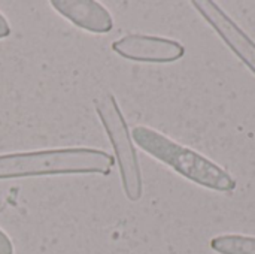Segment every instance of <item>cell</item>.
<instances>
[{
  "mask_svg": "<svg viewBox=\"0 0 255 254\" xmlns=\"http://www.w3.org/2000/svg\"><path fill=\"white\" fill-rule=\"evenodd\" d=\"M115 159L97 148L67 147L0 154V180L51 175H109Z\"/></svg>",
  "mask_w": 255,
  "mask_h": 254,
  "instance_id": "cell-1",
  "label": "cell"
},
{
  "mask_svg": "<svg viewBox=\"0 0 255 254\" xmlns=\"http://www.w3.org/2000/svg\"><path fill=\"white\" fill-rule=\"evenodd\" d=\"M131 138L146 154L205 189L215 192L236 189V180L221 166L148 126H136L131 130Z\"/></svg>",
  "mask_w": 255,
  "mask_h": 254,
  "instance_id": "cell-2",
  "label": "cell"
},
{
  "mask_svg": "<svg viewBox=\"0 0 255 254\" xmlns=\"http://www.w3.org/2000/svg\"><path fill=\"white\" fill-rule=\"evenodd\" d=\"M94 109L115 151V160L120 168L124 195L128 201L137 202L143 195L142 171L134 142L123 111L117 99L111 93L97 97L94 100Z\"/></svg>",
  "mask_w": 255,
  "mask_h": 254,
  "instance_id": "cell-3",
  "label": "cell"
},
{
  "mask_svg": "<svg viewBox=\"0 0 255 254\" xmlns=\"http://www.w3.org/2000/svg\"><path fill=\"white\" fill-rule=\"evenodd\" d=\"M112 51L139 63H173L185 55L181 42L161 36L130 33L112 42Z\"/></svg>",
  "mask_w": 255,
  "mask_h": 254,
  "instance_id": "cell-4",
  "label": "cell"
},
{
  "mask_svg": "<svg viewBox=\"0 0 255 254\" xmlns=\"http://www.w3.org/2000/svg\"><path fill=\"white\" fill-rule=\"evenodd\" d=\"M193 6L223 42L255 75V42L212 0H194Z\"/></svg>",
  "mask_w": 255,
  "mask_h": 254,
  "instance_id": "cell-5",
  "label": "cell"
},
{
  "mask_svg": "<svg viewBox=\"0 0 255 254\" xmlns=\"http://www.w3.org/2000/svg\"><path fill=\"white\" fill-rule=\"evenodd\" d=\"M51 6L72 24L90 33L103 34L114 27L111 12L96 0H52Z\"/></svg>",
  "mask_w": 255,
  "mask_h": 254,
  "instance_id": "cell-6",
  "label": "cell"
},
{
  "mask_svg": "<svg viewBox=\"0 0 255 254\" xmlns=\"http://www.w3.org/2000/svg\"><path fill=\"white\" fill-rule=\"evenodd\" d=\"M211 249L218 254H255V237L220 235L211 241Z\"/></svg>",
  "mask_w": 255,
  "mask_h": 254,
  "instance_id": "cell-7",
  "label": "cell"
},
{
  "mask_svg": "<svg viewBox=\"0 0 255 254\" xmlns=\"http://www.w3.org/2000/svg\"><path fill=\"white\" fill-rule=\"evenodd\" d=\"M0 254H15L12 241L1 229H0Z\"/></svg>",
  "mask_w": 255,
  "mask_h": 254,
  "instance_id": "cell-8",
  "label": "cell"
},
{
  "mask_svg": "<svg viewBox=\"0 0 255 254\" xmlns=\"http://www.w3.org/2000/svg\"><path fill=\"white\" fill-rule=\"evenodd\" d=\"M10 34V25L6 19V16L0 12V39H4Z\"/></svg>",
  "mask_w": 255,
  "mask_h": 254,
  "instance_id": "cell-9",
  "label": "cell"
}]
</instances>
